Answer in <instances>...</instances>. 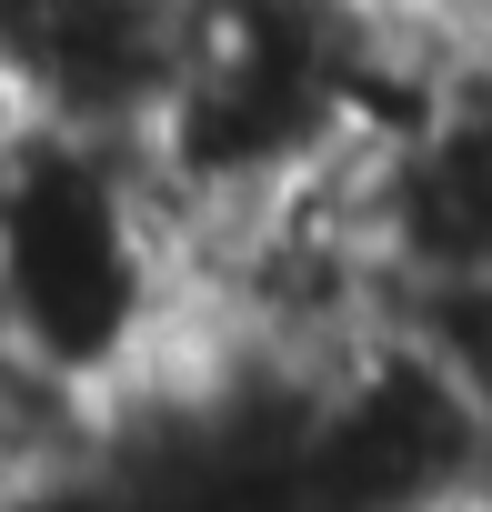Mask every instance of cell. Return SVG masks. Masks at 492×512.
<instances>
[{
  "mask_svg": "<svg viewBox=\"0 0 492 512\" xmlns=\"http://www.w3.org/2000/svg\"><path fill=\"white\" fill-rule=\"evenodd\" d=\"M442 21H452L462 41H492V0H442Z\"/></svg>",
  "mask_w": 492,
  "mask_h": 512,
  "instance_id": "1",
  "label": "cell"
}]
</instances>
